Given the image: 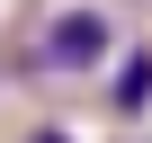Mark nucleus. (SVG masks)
Returning a JSON list of instances; mask_svg holds the SVG:
<instances>
[{
  "instance_id": "obj_3",
  "label": "nucleus",
  "mask_w": 152,
  "mask_h": 143,
  "mask_svg": "<svg viewBox=\"0 0 152 143\" xmlns=\"http://www.w3.org/2000/svg\"><path fill=\"white\" fill-rule=\"evenodd\" d=\"M36 143H72V125H36Z\"/></svg>"
},
{
  "instance_id": "obj_1",
  "label": "nucleus",
  "mask_w": 152,
  "mask_h": 143,
  "mask_svg": "<svg viewBox=\"0 0 152 143\" xmlns=\"http://www.w3.org/2000/svg\"><path fill=\"white\" fill-rule=\"evenodd\" d=\"M36 72H63V81H81V72H107L116 63V18L99 0H63V9L36 27Z\"/></svg>"
},
{
  "instance_id": "obj_2",
  "label": "nucleus",
  "mask_w": 152,
  "mask_h": 143,
  "mask_svg": "<svg viewBox=\"0 0 152 143\" xmlns=\"http://www.w3.org/2000/svg\"><path fill=\"white\" fill-rule=\"evenodd\" d=\"M116 107H125V116L152 107V54H125V72H116Z\"/></svg>"
}]
</instances>
